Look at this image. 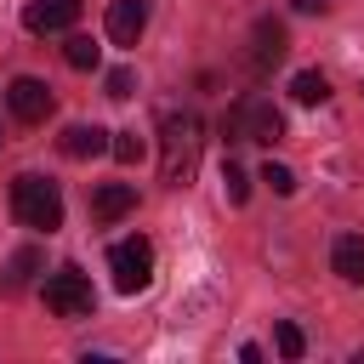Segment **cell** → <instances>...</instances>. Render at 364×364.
<instances>
[{"label":"cell","mask_w":364,"mask_h":364,"mask_svg":"<svg viewBox=\"0 0 364 364\" xmlns=\"http://www.w3.org/2000/svg\"><path fill=\"white\" fill-rule=\"evenodd\" d=\"M296 11H330V0H290Z\"/></svg>","instance_id":"44dd1931"},{"label":"cell","mask_w":364,"mask_h":364,"mask_svg":"<svg viewBox=\"0 0 364 364\" xmlns=\"http://www.w3.org/2000/svg\"><path fill=\"white\" fill-rule=\"evenodd\" d=\"M199 154H205V125L199 114H165L159 125V182L165 188H188L193 171H199Z\"/></svg>","instance_id":"6da1fadb"},{"label":"cell","mask_w":364,"mask_h":364,"mask_svg":"<svg viewBox=\"0 0 364 364\" xmlns=\"http://www.w3.org/2000/svg\"><path fill=\"white\" fill-rule=\"evenodd\" d=\"M330 267H336L341 284H364V239L358 233H341L330 245Z\"/></svg>","instance_id":"30bf717a"},{"label":"cell","mask_w":364,"mask_h":364,"mask_svg":"<svg viewBox=\"0 0 364 364\" xmlns=\"http://www.w3.org/2000/svg\"><path fill=\"white\" fill-rule=\"evenodd\" d=\"M11 210H17V222L34 228V233H57V228H63V193H57V182H46V176H34V171H23V176L11 182Z\"/></svg>","instance_id":"7a4b0ae2"},{"label":"cell","mask_w":364,"mask_h":364,"mask_svg":"<svg viewBox=\"0 0 364 364\" xmlns=\"http://www.w3.org/2000/svg\"><path fill=\"white\" fill-rule=\"evenodd\" d=\"M108 136H114V131H102V125H68V131L57 136V148H63L68 159H97V154H108Z\"/></svg>","instance_id":"9c48e42d"},{"label":"cell","mask_w":364,"mask_h":364,"mask_svg":"<svg viewBox=\"0 0 364 364\" xmlns=\"http://www.w3.org/2000/svg\"><path fill=\"white\" fill-rule=\"evenodd\" d=\"M262 182H267L273 193H296V171H290V165H273V159H267V165H262Z\"/></svg>","instance_id":"ac0fdd59"},{"label":"cell","mask_w":364,"mask_h":364,"mask_svg":"<svg viewBox=\"0 0 364 364\" xmlns=\"http://www.w3.org/2000/svg\"><path fill=\"white\" fill-rule=\"evenodd\" d=\"M222 193H228L233 205H245V199H250V176H245V165H239V159H222Z\"/></svg>","instance_id":"2e32d148"},{"label":"cell","mask_w":364,"mask_h":364,"mask_svg":"<svg viewBox=\"0 0 364 364\" xmlns=\"http://www.w3.org/2000/svg\"><path fill=\"white\" fill-rule=\"evenodd\" d=\"M34 267H40V256H34V250H17V256L6 262V290H23Z\"/></svg>","instance_id":"e0dca14e"},{"label":"cell","mask_w":364,"mask_h":364,"mask_svg":"<svg viewBox=\"0 0 364 364\" xmlns=\"http://www.w3.org/2000/svg\"><path fill=\"white\" fill-rule=\"evenodd\" d=\"M63 63L85 74V68H97V63H102V46H97L91 34H68V46H63Z\"/></svg>","instance_id":"4fadbf2b"},{"label":"cell","mask_w":364,"mask_h":364,"mask_svg":"<svg viewBox=\"0 0 364 364\" xmlns=\"http://www.w3.org/2000/svg\"><path fill=\"white\" fill-rule=\"evenodd\" d=\"M108 267H114V284L125 290V296H136V290H148L154 284V245L136 233V239H119L114 250H108Z\"/></svg>","instance_id":"5b68a950"},{"label":"cell","mask_w":364,"mask_h":364,"mask_svg":"<svg viewBox=\"0 0 364 364\" xmlns=\"http://www.w3.org/2000/svg\"><path fill=\"white\" fill-rule=\"evenodd\" d=\"M222 131L233 136V142H279L284 136V114L267 102V97H239L233 108H228V119H222Z\"/></svg>","instance_id":"3957f363"},{"label":"cell","mask_w":364,"mask_h":364,"mask_svg":"<svg viewBox=\"0 0 364 364\" xmlns=\"http://www.w3.org/2000/svg\"><path fill=\"white\" fill-rule=\"evenodd\" d=\"M131 205H136V188H131V182H102V188L91 193V216H97V222H119Z\"/></svg>","instance_id":"8fae6325"},{"label":"cell","mask_w":364,"mask_h":364,"mask_svg":"<svg viewBox=\"0 0 364 364\" xmlns=\"http://www.w3.org/2000/svg\"><path fill=\"white\" fill-rule=\"evenodd\" d=\"M108 97H114V102L136 97V74H131V68H114V74H108Z\"/></svg>","instance_id":"ffe728a7"},{"label":"cell","mask_w":364,"mask_h":364,"mask_svg":"<svg viewBox=\"0 0 364 364\" xmlns=\"http://www.w3.org/2000/svg\"><path fill=\"white\" fill-rule=\"evenodd\" d=\"M46 307L57 318H91L97 313V290H91V279L80 267H63V273L46 279Z\"/></svg>","instance_id":"277c9868"},{"label":"cell","mask_w":364,"mask_h":364,"mask_svg":"<svg viewBox=\"0 0 364 364\" xmlns=\"http://www.w3.org/2000/svg\"><path fill=\"white\" fill-rule=\"evenodd\" d=\"M284 57V28L273 23V17H262L256 23V68H267V63H279Z\"/></svg>","instance_id":"7c38bea8"},{"label":"cell","mask_w":364,"mask_h":364,"mask_svg":"<svg viewBox=\"0 0 364 364\" xmlns=\"http://www.w3.org/2000/svg\"><path fill=\"white\" fill-rule=\"evenodd\" d=\"M6 102H11V114H17L23 125H40V119L51 114V85L34 80V74H17V80L6 85Z\"/></svg>","instance_id":"8992f818"},{"label":"cell","mask_w":364,"mask_h":364,"mask_svg":"<svg viewBox=\"0 0 364 364\" xmlns=\"http://www.w3.org/2000/svg\"><path fill=\"white\" fill-rule=\"evenodd\" d=\"M74 17H80V0H28L23 28L28 34H63V28H74Z\"/></svg>","instance_id":"52a82bcc"},{"label":"cell","mask_w":364,"mask_h":364,"mask_svg":"<svg viewBox=\"0 0 364 364\" xmlns=\"http://www.w3.org/2000/svg\"><path fill=\"white\" fill-rule=\"evenodd\" d=\"M273 341H279V353H284V358H301V353H307V336H301L296 324H279V330H273Z\"/></svg>","instance_id":"d6986e66"},{"label":"cell","mask_w":364,"mask_h":364,"mask_svg":"<svg viewBox=\"0 0 364 364\" xmlns=\"http://www.w3.org/2000/svg\"><path fill=\"white\" fill-rule=\"evenodd\" d=\"M148 28V0H114L108 6V40L114 46H136Z\"/></svg>","instance_id":"ba28073f"},{"label":"cell","mask_w":364,"mask_h":364,"mask_svg":"<svg viewBox=\"0 0 364 364\" xmlns=\"http://www.w3.org/2000/svg\"><path fill=\"white\" fill-rule=\"evenodd\" d=\"M290 97H296V102H307V108H313V102H324V97H330V80H324V74H318V68H301V74H296V80H290Z\"/></svg>","instance_id":"5bb4252c"},{"label":"cell","mask_w":364,"mask_h":364,"mask_svg":"<svg viewBox=\"0 0 364 364\" xmlns=\"http://www.w3.org/2000/svg\"><path fill=\"white\" fill-rule=\"evenodd\" d=\"M108 154H114L119 165H136V159L148 154V142H142L136 131H114V136H108Z\"/></svg>","instance_id":"9a60e30c"}]
</instances>
